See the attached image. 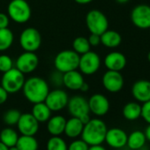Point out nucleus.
I'll use <instances>...</instances> for the list:
<instances>
[{
  "mask_svg": "<svg viewBox=\"0 0 150 150\" xmlns=\"http://www.w3.org/2000/svg\"><path fill=\"white\" fill-rule=\"evenodd\" d=\"M25 98L31 103L44 102L48 93L50 92V86L48 82L38 76H33L25 81L21 89Z\"/></svg>",
  "mask_w": 150,
  "mask_h": 150,
  "instance_id": "f257e3e1",
  "label": "nucleus"
},
{
  "mask_svg": "<svg viewBox=\"0 0 150 150\" xmlns=\"http://www.w3.org/2000/svg\"><path fill=\"white\" fill-rule=\"evenodd\" d=\"M107 130V125L102 119L91 118L84 125L81 137L88 146L102 145L104 142Z\"/></svg>",
  "mask_w": 150,
  "mask_h": 150,
  "instance_id": "f03ea898",
  "label": "nucleus"
},
{
  "mask_svg": "<svg viewBox=\"0 0 150 150\" xmlns=\"http://www.w3.org/2000/svg\"><path fill=\"white\" fill-rule=\"evenodd\" d=\"M80 55L73 50H61L54 58L55 69L64 73L72 70H77L79 67Z\"/></svg>",
  "mask_w": 150,
  "mask_h": 150,
  "instance_id": "7ed1b4c3",
  "label": "nucleus"
},
{
  "mask_svg": "<svg viewBox=\"0 0 150 150\" xmlns=\"http://www.w3.org/2000/svg\"><path fill=\"white\" fill-rule=\"evenodd\" d=\"M31 7L26 0H12L7 6L10 20L18 24H24L31 18Z\"/></svg>",
  "mask_w": 150,
  "mask_h": 150,
  "instance_id": "20e7f679",
  "label": "nucleus"
},
{
  "mask_svg": "<svg viewBox=\"0 0 150 150\" xmlns=\"http://www.w3.org/2000/svg\"><path fill=\"white\" fill-rule=\"evenodd\" d=\"M25 81V74L20 71L16 67H13L3 73L1 86L8 94H16L22 89Z\"/></svg>",
  "mask_w": 150,
  "mask_h": 150,
  "instance_id": "39448f33",
  "label": "nucleus"
},
{
  "mask_svg": "<svg viewBox=\"0 0 150 150\" xmlns=\"http://www.w3.org/2000/svg\"><path fill=\"white\" fill-rule=\"evenodd\" d=\"M86 26L90 34L101 35L109 29V21L106 15L99 10H91L86 15Z\"/></svg>",
  "mask_w": 150,
  "mask_h": 150,
  "instance_id": "423d86ee",
  "label": "nucleus"
},
{
  "mask_svg": "<svg viewBox=\"0 0 150 150\" xmlns=\"http://www.w3.org/2000/svg\"><path fill=\"white\" fill-rule=\"evenodd\" d=\"M20 45L24 51L35 52L42 44V36L40 32L32 27L25 28L20 35Z\"/></svg>",
  "mask_w": 150,
  "mask_h": 150,
  "instance_id": "0eeeda50",
  "label": "nucleus"
},
{
  "mask_svg": "<svg viewBox=\"0 0 150 150\" xmlns=\"http://www.w3.org/2000/svg\"><path fill=\"white\" fill-rule=\"evenodd\" d=\"M101 66V58L99 55L94 51H88L80 56V62L78 69L82 74L92 75L95 74Z\"/></svg>",
  "mask_w": 150,
  "mask_h": 150,
  "instance_id": "6e6552de",
  "label": "nucleus"
},
{
  "mask_svg": "<svg viewBox=\"0 0 150 150\" xmlns=\"http://www.w3.org/2000/svg\"><path fill=\"white\" fill-rule=\"evenodd\" d=\"M68 100L69 96L64 90L56 88L51 91L50 90L44 100V103L51 111L57 112L64 110L67 106Z\"/></svg>",
  "mask_w": 150,
  "mask_h": 150,
  "instance_id": "1a4fd4ad",
  "label": "nucleus"
},
{
  "mask_svg": "<svg viewBox=\"0 0 150 150\" xmlns=\"http://www.w3.org/2000/svg\"><path fill=\"white\" fill-rule=\"evenodd\" d=\"M39 64V58L35 52L24 51L16 59L15 66L23 74L32 73Z\"/></svg>",
  "mask_w": 150,
  "mask_h": 150,
  "instance_id": "9d476101",
  "label": "nucleus"
},
{
  "mask_svg": "<svg viewBox=\"0 0 150 150\" xmlns=\"http://www.w3.org/2000/svg\"><path fill=\"white\" fill-rule=\"evenodd\" d=\"M67 110L71 117H81L90 113L88 102L82 96H73L68 100Z\"/></svg>",
  "mask_w": 150,
  "mask_h": 150,
  "instance_id": "9b49d317",
  "label": "nucleus"
},
{
  "mask_svg": "<svg viewBox=\"0 0 150 150\" xmlns=\"http://www.w3.org/2000/svg\"><path fill=\"white\" fill-rule=\"evenodd\" d=\"M131 20L133 25L141 29L150 28V6L139 5L131 13Z\"/></svg>",
  "mask_w": 150,
  "mask_h": 150,
  "instance_id": "f8f14e48",
  "label": "nucleus"
},
{
  "mask_svg": "<svg viewBox=\"0 0 150 150\" xmlns=\"http://www.w3.org/2000/svg\"><path fill=\"white\" fill-rule=\"evenodd\" d=\"M103 86L110 93H117L124 87V78L120 71L108 70L103 76Z\"/></svg>",
  "mask_w": 150,
  "mask_h": 150,
  "instance_id": "ddd939ff",
  "label": "nucleus"
},
{
  "mask_svg": "<svg viewBox=\"0 0 150 150\" xmlns=\"http://www.w3.org/2000/svg\"><path fill=\"white\" fill-rule=\"evenodd\" d=\"M16 125L21 135L35 136L39 131V122L31 113L21 114Z\"/></svg>",
  "mask_w": 150,
  "mask_h": 150,
  "instance_id": "4468645a",
  "label": "nucleus"
},
{
  "mask_svg": "<svg viewBox=\"0 0 150 150\" xmlns=\"http://www.w3.org/2000/svg\"><path fill=\"white\" fill-rule=\"evenodd\" d=\"M89 111L95 116L103 117L110 110V102L108 98L102 94H95L88 100Z\"/></svg>",
  "mask_w": 150,
  "mask_h": 150,
  "instance_id": "2eb2a0df",
  "label": "nucleus"
},
{
  "mask_svg": "<svg viewBox=\"0 0 150 150\" xmlns=\"http://www.w3.org/2000/svg\"><path fill=\"white\" fill-rule=\"evenodd\" d=\"M127 133L120 128H110L107 130L104 141L112 148L119 149L126 146Z\"/></svg>",
  "mask_w": 150,
  "mask_h": 150,
  "instance_id": "dca6fc26",
  "label": "nucleus"
},
{
  "mask_svg": "<svg viewBox=\"0 0 150 150\" xmlns=\"http://www.w3.org/2000/svg\"><path fill=\"white\" fill-rule=\"evenodd\" d=\"M84 82L83 74L78 69L66 71L63 75V85L70 90H80Z\"/></svg>",
  "mask_w": 150,
  "mask_h": 150,
  "instance_id": "f3484780",
  "label": "nucleus"
},
{
  "mask_svg": "<svg viewBox=\"0 0 150 150\" xmlns=\"http://www.w3.org/2000/svg\"><path fill=\"white\" fill-rule=\"evenodd\" d=\"M104 65L108 70L120 71L126 65V57L118 51L110 52L104 57Z\"/></svg>",
  "mask_w": 150,
  "mask_h": 150,
  "instance_id": "a211bd4d",
  "label": "nucleus"
},
{
  "mask_svg": "<svg viewBox=\"0 0 150 150\" xmlns=\"http://www.w3.org/2000/svg\"><path fill=\"white\" fill-rule=\"evenodd\" d=\"M132 96L140 103L150 100V81L140 80L136 81L132 88Z\"/></svg>",
  "mask_w": 150,
  "mask_h": 150,
  "instance_id": "6ab92c4d",
  "label": "nucleus"
},
{
  "mask_svg": "<svg viewBox=\"0 0 150 150\" xmlns=\"http://www.w3.org/2000/svg\"><path fill=\"white\" fill-rule=\"evenodd\" d=\"M84 124L81 121L79 117H71L66 120L64 126V134L71 139H76L81 135Z\"/></svg>",
  "mask_w": 150,
  "mask_h": 150,
  "instance_id": "aec40b11",
  "label": "nucleus"
},
{
  "mask_svg": "<svg viewBox=\"0 0 150 150\" xmlns=\"http://www.w3.org/2000/svg\"><path fill=\"white\" fill-rule=\"evenodd\" d=\"M66 119L62 115L50 117L47 121V131L51 136H60L64 133Z\"/></svg>",
  "mask_w": 150,
  "mask_h": 150,
  "instance_id": "412c9836",
  "label": "nucleus"
},
{
  "mask_svg": "<svg viewBox=\"0 0 150 150\" xmlns=\"http://www.w3.org/2000/svg\"><path fill=\"white\" fill-rule=\"evenodd\" d=\"M101 43L107 48H117L121 44L122 37L119 33L115 30L107 29L101 35Z\"/></svg>",
  "mask_w": 150,
  "mask_h": 150,
  "instance_id": "4be33fe9",
  "label": "nucleus"
},
{
  "mask_svg": "<svg viewBox=\"0 0 150 150\" xmlns=\"http://www.w3.org/2000/svg\"><path fill=\"white\" fill-rule=\"evenodd\" d=\"M51 112L52 111L50 110L47 104L44 102H42L34 104L31 114L39 123H45L51 117Z\"/></svg>",
  "mask_w": 150,
  "mask_h": 150,
  "instance_id": "5701e85b",
  "label": "nucleus"
},
{
  "mask_svg": "<svg viewBox=\"0 0 150 150\" xmlns=\"http://www.w3.org/2000/svg\"><path fill=\"white\" fill-rule=\"evenodd\" d=\"M146 136L144 132L141 131H134L127 137L126 145L132 150H138L141 148L146 143Z\"/></svg>",
  "mask_w": 150,
  "mask_h": 150,
  "instance_id": "b1692460",
  "label": "nucleus"
},
{
  "mask_svg": "<svg viewBox=\"0 0 150 150\" xmlns=\"http://www.w3.org/2000/svg\"><path fill=\"white\" fill-rule=\"evenodd\" d=\"M123 116L125 119L130 121L138 119L141 116V105L134 102L126 103L123 108Z\"/></svg>",
  "mask_w": 150,
  "mask_h": 150,
  "instance_id": "393cba45",
  "label": "nucleus"
},
{
  "mask_svg": "<svg viewBox=\"0 0 150 150\" xmlns=\"http://www.w3.org/2000/svg\"><path fill=\"white\" fill-rule=\"evenodd\" d=\"M19 150H38L39 144L35 136L21 135L16 143Z\"/></svg>",
  "mask_w": 150,
  "mask_h": 150,
  "instance_id": "a878e982",
  "label": "nucleus"
},
{
  "mask_svg": "<svg viewBox=\"0 0 150 150\" xmlns=\"http://www.w3.org/2000/svg\"><path fill=\"white\" fill-rule=\"evenodd\" d=\"M18 139H19L18 132L11 127L4 128L0 132V141L8 147L16 146Z\"/></svg>",
  "mask_w": 150,
  "mask_h": 150,
  "instance_id": "bb28decb",
  "label": "nucleus"
},
{
  "mask_svg": "<svg viewBox=\"0 0 150 150\" xmlns=\"http://www.w3.org/2000/svg\"><path fill=\"white\" fill-rule=\"evenodd\" d=\"M14 35L11 29L0 28V51H6L11 48L13 43Z\"/></svg>",
  "mask_w": 150,
  "mask_h": 150,
  "instance_id": "cd10ccee",
  "label": "nucleus"
},
{
  "mask_svg": "<svg viewBox=\"0 0 150 150\" xmlns=\"http://www.w3.org/2000/svg\"><path fill=\"white\" fill-rule=\"evenodd\" d=\"M90 49L91 46L89 44V42L88 38L84 36H78L72 42V50L76 53H78L80 56L87 53L88 51L90 50Z\"/></svg>",
  "mask_w": 150,
  "mask_h": 150,
  "instance_id": "c85d7f7f",
  "label": "nucleus"
},
{
  "mask_svg": "<svg viewBox=\"0 0 150 150\" xmlns=\"http://www.w3.org/2000/svg\"><path fill=\"white\" fill-rule=\"evenodd\" d=\"M68 145L60 136H51L46 144V150H67Z\"/></svg>",
  "mask_w": 150,
  "mask_h": 150,
  "instance_id": "c756f323",
  "label": "nucleus"
},
{
  "mask_svg": "<svg viewBox=\"0 0 150 150\" xmlns=\"http://www.w3.org/2000/svg\"><path fill=\"white\" fill-rule=\"evenodd\" d=\"M21 111L16 109H11L8 110L3 116V120L6 125L8 126H13L16 125L20 117H21Z\"/></svg>",
  "mask_w": 150,
  "mask_h": 150,
  "instance_id": "7c9ffc66",
  "label": "nucleus"
},
{
  "mask_svg": "<svg viewBox=\"0 0 150 150\" xmlns=\"http://www.w3.org/2000/svg\"><path fill=\"white\" fill-rule=\"evenodd\" d=\"M13 67V61L12 57L6 54L0 55V72H6Z\"/></svg>",
  "mask_w": 150,
  "mask_h": 150,
  "instance_id": "2f4dec72",
  "label": "nucleus"
},
{
  "mask_svg": "<svg viewBox=\"0 0 150 150\" xmlns=\"http://www.w3.org/2000/svg\"><path fill=\"white\" fill-rule=\"evenodd\" d=\"M89 146L82 139H74L71 141L67 147V150H88Z\"/></svg>",
  "mask_w": 150,
  "mask_h": 150,
  "instance_id": "473e14b6",
  "label": "nucleus"
},
{
  "mask_svg": "<svg viewBox=\"0 0 150 150\" xmlns=\"http://www.w3.org/2000/svg\"><path fill=\"white\" fill-rule=\"evenodd\" d=\"M63 75L64 73L56 70L53 71L50 75V81L55 87H61L63 85Z\"/></svg>",
  "mask_w": 150,
  "mask_h": 150,
  "instance_id": "72a5a7b5",
  "label": "nucleus"
},
{
  "mask_svg": "<svg viewBox=\"0 0 150 150\" xmlns=\"http://www.w3.org/2000/svg\"><path fill=\"white\" fill-rule=\"evenodd\" d=\"M147 124H150V100L143 103L141 106V116H140Z\"/></svg>",
  "mask_w": 150,
  "mask_h": 150,
  "instance_id": "f704fd0d",
  "label": "nucleus"
},
{
  "mask_svg": "<svg viewBox=\"0 0 150 150\" xmlns=\"http://www.w3.org/2000/svg\"><path fill=\"white\" fill-rule=\"evenodd\" d=\"M90 46L92 47H96L99 44H101V36L96 34H90L89 37L88 38Z\"/></svg>",
  "mask_w": 150,
  "mask_h": 150,
  "instance_id": "c9c22d12",
  "label": "nucleus"
},
{
  "mask_svg": "<svg viewBox=\"0 0 150 150\" xmlns=\"http://www.w3.org/2000/svg\"><path fill=\"white\" fill-rule=\"evenodd\" d=\"M10 18L6 13H0V28H6L9 27Z\"/></svg>",
  "mask_w": 150,
  "mask_h": 150,
  "instance_id": "e433bc0d",
  "label": "nucleus"
},
{
  "mask_svg": "<svg viewBox=\"0 0 150 150\" xmlns=\"http://www.w3.org/2000/svg\"><path fill=\"white\" fill-rule=\"evenodd\" d=\"M8 93L6 91V89L0 85V105L1 104H4L7 99H8Z\"/></svg>",
  "mask_w": 150,
  "mask_h": 150,
  "instance_id": "4c0bfd02",
  "label": "nucleus"
},
{
  "mask_svg": "<svg viewBox=\"0 0 150 150\" xmlns=\"http://www.w3.org/2000/svg\"><path fill=\"white\" fill-rule=\"evenodd\" d=\"M88 150H107V149L102 145H94V146H89Z\"/></svg>",
  "mask_w": 150,
  "mask_h": 150,
  "instance_id": "58836bf2",
  "label": "nucleus"
},
{
  "mask_svg": "<svg viewBox=\"0 0 150 150\" xmlns=\"http://www.w3.org/2000/svg\"><path fill=\"white\" fill-rule=\"evenodd\" d=\"M74 1L79 5H88L93 2L94 0H74Z\"/></svg>",
  "mask_w": 150,
  "mask_h": 150,
  "instance_id": "ea45409f",
  "label": "nucleus"
},
{
  "mask_svg": "<svg viewBox=\"0 0 150 150\" xmlns=\"http://www.w3.org/2000/svg\"><path fill=\"white\" fill-rule=\"evenodd\" d=\"M80 119H81V121L85 125V124H87V123L91 119V117H90V115H89V114H88V115H85V116H83V117H80Z\"/></svg>",
  "mask_w": 150,
  "mask_h": 150,
  "instance_id": "a19ab883",
  "label": "nucleus"
},
{
  "mask_svg": "<svg viewBox=\"0 0 150 150\" xmlns=\"http://www.w3.org/2000/svg\"><path fill=\"white\" fill-rule=\"evenodd\" d=\"M144 133H145L146 139L148 141H150V124H148V125H147V127L146 128Z\"/></svg>",
  "mask_w": 150,
  "mask_h": 150,
  "instance_id": "79ce46f5",
  "label": "nucleus"
},
{
  "mask_svg": "<svg viewBox=\"0 0 150 150\" xmlns=\"http://www.w3.org/2000/svg\"><path fill=\"white\" fill-rule=\"evenodd\" d=\"M88 89H89V86H88V84L87 83V82H84L83 83V85L81 86V92H87V91H88Z\"/></svg>",
  "mask_w": 150,
  "mask_h": 150,
  "instance_id": "37998d69",
  "label": "nucleus"
},
{
  "mask_svg": "<svg viewBox=\"0 0 150 150\" xmlns=\"http://www.w3.org/2000/svg\"><path fill=\"white\" fill-rule=\"evenodd\" d=\"M0 150H8V146H6L5 144L0 141Z\"/></svg>",
  "mask_w": 150,
  "mask_h": 150,
  "instance_id": "c03bdc74",
  "label": "nucleus"
},
{
  "mask_svg": "<svg viewBox=\"0 0 150 150\" xmlns=\"http://www.w3.org/2000/svg\"><path fill=\"white\" fill-rule=\"evenodd\" d=\"M116 2H117L118 4H126L127 2H129V0H116Z\"/></svg>",
  "mask_w": 150,
  "mask_h": 150,
  "instance_id": "a18cd8bd",
  "label": "nucleus"
},
{
  "mask_svg": "<svg viewBox=\"0 0 150 150\" xmlns=\"http://www.w3.org/2000/svg\"><path fill=\"white\" fill-rule=\"evenodd\" d=\"M8 150H19V148H18L16 146H10V147H8Z\"/></svg>",
  "mask_w": 150,
  "mask_h": 150,
  "instance_id": "49530a36",
  "label": "nucleus"
},
{
  "mask_svg": "<svg viewBox=\"0 0 150 150\" xmlns=\"http://www.w3.org/2000/svg\"><path fill=\"white\" fill-rule=\"evenodd\" d=\"M147 59H148V61L150 62V51H149L148 54H147Z\"/></svg>",
  "mask_w": 150,
  "mask_h": 150,
  "instance_id": "de8ad7c7",
  "label": "nucleus"
},
{
  "mask_svg": "<svg viewBox=\"0 0 150 150\" xmlns=\"http://www.w3.org/2000/svg\"><path fill=\"white\" fill-rule=\"evenodd\" d=\"M148 29H149V35H150V28H149Z\"/></svg>",
  "mask_w": 150,
  "mask_h": 150,
  "instance_id": "09e8293b",
  "label": "nucleus"
}]
</instances>
